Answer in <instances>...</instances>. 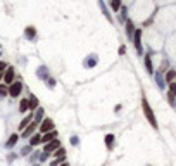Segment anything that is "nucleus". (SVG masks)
I'll list each match as a JSON object with an SVG mask.
<instances>
[{"instance_id": "4be33fe9", "label": "nucleus", "mask_w": 176, "mask_h": 166, "mask_svg": "<svg viewBox=\"0 0 176 166\" xmlns=\"http://www.w3.org/2000/svg\"><path fill=\"white\" fill-rule=\"evenodd\" d=\"M38 76H40L41 80H45V82H47V80H48V71H47V67H40V69H38Z\"/></svg>"}, {"instance_id": "6e6552de", "label": "nucleus", "mask_w": 176, "mask_h": 166, "mask_svg": "<svg viewBox=\"0 0 176 166\" xmlns=\"http://www.w3.org/2000/svg\"><path fill=\"white\" fill-rule=\"evenodd\" d=\"M168 100H169V104L171 106H175V102H176V83H169V92H168Z\"/></svg>"}, {"instance_id": "ddd939ff", "label": "nucleus", "mask_w": 176, "mask_h": 166, "mask_svg": "<svg viewBox=\"0 0 176 166\" xmlns=\"http://www.w3.org/2000/svg\"><path fill=\"white\" fill-rule=\"evenodd\" d=\"M109 7H111L114 12H119L121 7H123V0H109Z\"/></svg>"}, {"instance_id": "2eb2a0df", "label": "nucleus", "mask_w": 176, "mask_h": 166, "mask_svg": "<svg viewBox=\"0 0 176 166\" xmlns=\"http://www.w3.org/2000/svg\"><path fill=\"white\" fill-rule=\"evenodd\" d=\"M24 36H26L28 40H33V38L36 36V30H35L33 26H28V28L24 30Z\"/></svg>"}, {"instance_id": "473e14b6", "label": "nucleus", "mask_w": 176, "mask_h": 166, "mask_svg": "<svg viewBox=\"0 0 176 166\" xmlns=\"http://www.w3.org/2000/svg\"><path fill=\"white\" fill-rule=\"evenodd\" d=\"M2 80H4V73H0V82H2Z\"/></svg>"}, {"instance_id": "cd10ccee", "label": "nucleus", "mask_w": 176, "mask_h": 166, "mask_svg": "<svg viewBox=\"0 0 176 166\" xmlns=\"http://www.w3.org/2000/svg\"><path fill=\"white\" fill-rule=\"evenodd\" d=\"M7 67H9V66H7V62H5V61H0V73H4Z\"/></svg>"}, {"instance_id": "7c9ffc66", "label": "nucleus", "mask_w": 176, "mask_h": 166, "mask_svg": "<svg viewBox=\"0 0 176 166\" xmlns=\"http://www.w3.org/2000/svg\"><path fill=\"white\" fill-rule=\"evenodd\" d=\"M48 87H50V88L55 87V80H54V78H48Z\"/></svg>"}, {"instance_id": "f8f14e48", "label": "nucleus", "mask_w": 176, "mask_h": 166, "mask_svg": "<svg viewBox=\"0 0 176 166\" xmlns=\"http://www.w3.org/2000/svg\"><path fill=\"white\" fill-rule=\"evenodd\" d=\"M55 139H57V133L55 132H47V133H43V135H41V142H43V144H48V142L55 140Z\"/></svg>"}, {"instance_id": "72a5a7b5", "label": "nucleus", "mask_w": 176, "mask_h": 166, "mask_svg": "<svg viewBox=\"0 0 176 166\" xmlns=\"http://www.w3.org/2000/svg\"><path fill=\"white\" fill-rule=\"evenodd\" d=\"M61 166H69V163H62V165H61Z\"/></svg>"}, {"instance_id": "412c9836", "label": "nucleus", "mask_w": 176, "mask_h": 166, "mask_svg": "<svg viewBox=\"0 0 176 166\" xmlns=\"http://www.w3.org/2000/svg\"><path fill=\"white\" fill-rule=\"evenodd\" d=\"M105 145H107V149H112L114 147V135L109 133L107 137H105Z\"/></svg>"}, {"instance_id": "20e7f679", "label": "nucleus", "mask_w": 176, "mask_h": 166, "mask_svg": "<svg viewBox=\"0 0 176 166\" xmlns=\"http://www.w3.org/2000/svg\"><path fill=\"white\" fill-rule=\"evenodd\" d=\"M98 64V56L97 54H90L88 57H85L83 61V66L87 67V69H92V67H95Z\"/></svg>"}, {"instance_id": "9d476101", "label": "nucleus", "mask_w": 176, "mask_h": 166, "mask_svg": "<svg viewBox=\"0 0 176 166\" xmlns=\"http://www.w3.org/2000/svg\"><path fill=\"white\" fill-rule=\"evenodd\" d=\"M124 26H126V36H128V38H133V35H135V31H136L133 21H129V19H128V21L124 23Z\"/></svg>"}, {"instance_id": "7ed1b4c3", "label": "nucleus", "mask_w": 176, "mask_h": 166, "mask_svg": "<svg viewBox=\"0 0 176 166\" xmlns=\"http://www.w3.org/2000/svg\"><path fill=\"white\" fill-rule=\"evenodd\" d=\"M21 92H23V83L21 82H14L9 87V95H10V97H19Z\"/></svg>"}, {"instance_id": "0eeeda50", "label": "nucleus", "mask_w": 176, "mask_h": 166, "mask_svg": "<svg viewBox=\"0 0 176 166\" xmlns=\"http://www.w3.org/2000/svg\"><path fill=\"white\" fill-rule=\"evenodd\" d=\"M36 126H38V124H36V121L33 119L31 123H30V124H28V126H26V128L23 130V137H24V139L33 137V135H35V130H36Z\"/></svg>"}, {"instance_id": "b1692460", "label": "nucleus", "mask_w": 176, "mask_h": 166, "mask_svg": "<svg viewBox=\"0 0 176 166\" xmlns=\"http://www.w3.org/2000/svg\"><path fill=\"white\" fill-rule=\"evenodd\" d=\"M35 121L38 123V121H43V109L38 107L36 109V114H35Z\"/></svg>"}, {"instance_id": "a211bd4d", "label": "nucleus", "mask_w": 176, "mask_h": 166, "mask_svg": "<svg viewBox=\"0 0 176 166\" xmlns=\"http://www.w3.org/2000/svg\"><path fill=\"white\" fill-rule=\"evenodd\" d=\"M28 100H30V111H36V109H38V99H36L35 95H31Z\"/></svg>"}, {"instance_id": "39448f33", "label": "nucleus", "mask_w": 176, "mask_h": 166, "mask_svg": "<svg viewBox=\"0 0 176 166\" xmlns=\"http://www.w3.org/2000/svg\"><path fill=\"white\" fill-rule=\"evenodd\" d=\"M40 132L47 133V132H54V121L50 118H43V121L40 124Z\"/></svg>"}, {"instance_id": "f3484780", "label": "nucleus", "mask_w": 176, "mask_h": 166, "mask_svg": "<svg viewBox=\"0 0 176 166\" xmlns=\"http://www.w3.org/2000/svg\"><path fill=\"white\" fill-rule=\"evenodd\" d=\"M17 140H19V135H16V133H14V135H10V137H9V140L5 142V147H9V149H10V147H14Z\"/></svg>"}, {"instance_id": "2f4dec72", "label": "nucleus", "mask_w": 176, "mask_h": 166, "mask_svg": "<svg viewBox=\"0 0 176 166\" xmlns=\"http://www.w3.org/2000/svg\"><path fill=\"white\" fill-rule=\"evenodd\" d=\"M124 52H126V47H121V49H119V54H121V56H123Z\"/></svg>"}, {"instance_id": "aec40b11", "label": "nucleus", "mask_w": 176, "mask_h": 166, "mask_svg": "<svg viewBox=\"0 0 176 166\" xmlns=\"http://www.w3.org/2000/svg\"><path fill=\"white\" fill-rule=\"evenodd\" d=\"M176 78V71L175 69H168V73H166V82L168 83H173Z\"/></svg>"}, {"instance_id": "423d86ee", "label": "nucleus", "mask_w": 176, "mask_h": 166, "mask_svg": "<svg viewBox=\"0 0 176 166\" xmlns=\"http://www.w3.org/2000/svg\"><path fill=\"white\" fill-rule=\"evenodd\" d=\"M14 78H16L14 67H7L5 73H4V83H5V85H12V83H14Z\"/></svg>"}, {"instance_id": "dca6fc26", "label": "nucleus", "mask_w": 176, "mask_h": 166, "mask_svg": "<svg viewBox=\"0 0 176 166\" xmlns=\"http://www.w3.org/2000/svg\"><path fill=\"white\" fill-rule=\"evenodd\" d=\"M28 111H30V100L21 99V102H19V113H28Z\"/></svg>"}, {"instance_id": "c85d7f7f", "label": "nucleus", "mask_w": 176, "mask_h": 166, "mask_svg": "<svg viewBox=\"0 0 176 166\" xmlns=\"http://www.w3.org/2000/svg\"><path fill=\"white\" fill-rule=\"evenodd\" d=\"M155 80H157V83H159V87L162 88V87H164V80H162V76L157 75V76H155Z\"/></svg>"}, {"instance_id": "f257e3e1", "label": "nucleus", "mask_w": 176, "mask_h": 166, "mask_svg": "<svg viewBox=\"0 0 176 166\" xmlns=\"http://www.w3.org/2000/svg\"><path fill=\"white\" fill-rule=\"evenodd\" d=\"M142 107H143V113L145 116H147V119L150 121V124H152V128H157V119H155V116H154V111L152 107L149 106V102H147V99H142Z\"/></svg>"}, {"instance_id": "4468645a", "label": "nucleus", "mask_w": 176, "mask_h": 166, "mask_svg": "<svg viewBox=\"0 0 176 166\" xmlns=\"http://www.w3.org/2000/svg\"><path fill=\"white\" fill-rule=\"evenodd\" d=\"M33 119H35V116H33V114H28V116L24 118V119H23V121H21V123L17 124V126H19V130L23 132V130H24V128H26V126H28V124H30V123H31Z\"/></svg>"}, {"instance_id": "f03ea898", "label": "nucleus", "mask_w": 176, "mask_h": 166, "mask_svg": "<svg viewBox=\"0 0 176 166\" xmlns=\"http://www.w3.org/2000/svg\"><path fill=\"white\" fill-rule=\"evenodd\" d=\"M142 36H143L142 30H136L135 35H133V42H135V49L138 52V56H143V42H142Z\"/></svg>"}, {"instance_id": "bb28decb", "label": "nucleus", "mask_w": 176, "mask_h": 166, "mask_svg": "<svg viewBox=\"0 0 176 166\" xmlns=\"http://www.w3.org/2000/svg\"><path fill=\"white\" fill-rule=\"evenodd\" d=\"M30 150H31V145L23 147V149H21V154H23V156H28V154H30Z\"/></svg>"}, {"instance_id": "9b49d317", "label": "nucleus", "mask_w": 176, "mask_h": 166, "mask_svg": "<svg viewBox=\"0 0 176 166\" xmlns=\"http://www.w3.org/2000/svg\"><path fill=\"white\" fill-rule=\"evenodd\" d=\"M143 62H145L147 71L152 75V73H154V64H152V57H150V54H145V56H143Z\"/></svg>"}, {"instance_id": "c756f323", "label": "nucleus", "mask_w": 176, "mask_h": 166, "mask_svg": "<svg viewBox=\"0 0 176 166\" xmlns=\"http://www.w3.org/2000/svg\"><path fill=\"white\" fill-rule=\"evenodd\" d=\"M80 140H78V137H71V145H78Z\"/></svg>"}, {"instance_id": "6ab92c4d", "label": "nucleus", "mask_w": 176, "mask_h": 166, "mask_svg": "<svg viewBox=\"0 0 176 166\" xmlns=\"http://www.w3.org/2000/svg\"><path fill=\"white\" fill-rule=\"evenodd\" d=\"M38 144H41V135L35 133V135L31 137V140H30V145H31V147H35V145H38Z\"/></svg>"}, {"instance_id": "1a4fd4ad", "label": "nucleus", "mask_w": 176, "mask_h": 166, "mask_svg": "<svg viewBox=\"0 0 176 166\" xmlns=\"http://www.w3.org/2000/svg\"><path fill=\"white\" fill-rule=\"evenodd\" d=\"M59 147H61V142L55 139V140H52V142H48V144H45V149H43V152H48V154H50V152H55Z\"/></svg>"}, {"instance_id": "5701e85b", "label": "nucleus", "mask_w": 176, "mask_h": 166, "mask_svg": "<svg viewBox=\"0 0 176 166\" xmlns=\"http://www.w3.org/2000/svg\"><path fill=\"white\" fill-rule=\"evenodd\" d=\"M98 5H100V9H102V14H105V17H107L109 21H112V19H111V14L107 12V7L104 5V2H102V0H98Z\"/></svg>"}, {"instance_id": "393cba45", "label": "nucleus", "mask_w": 176, "mask_h": 166, "mask_svg": "<svg viewBox=\"0 0 176 166\" xmlns=\"http://www.w3.org/2000/svg\"><path fill=\"white\" fill-rule=\"evenodd\" d=\"M7 93H9V88L5 87V85H0V99H4Z\"/></svg>"}, {"instance_id": "a878e982", "label": "nucleus", "mask_w": 176, "mask_h": 166, "mask_svg": "<svg viewBox=\"0 0 176 166\" xmlns=\"http://www.w3.org/2000/svg\"><path fill=\"white\" fill-rule=\"evenodd\" d=\"M54 156H55V158H62V156H66V150L62 149V147H59V149L54 152Z\"/></svg>"}]
</instances>
